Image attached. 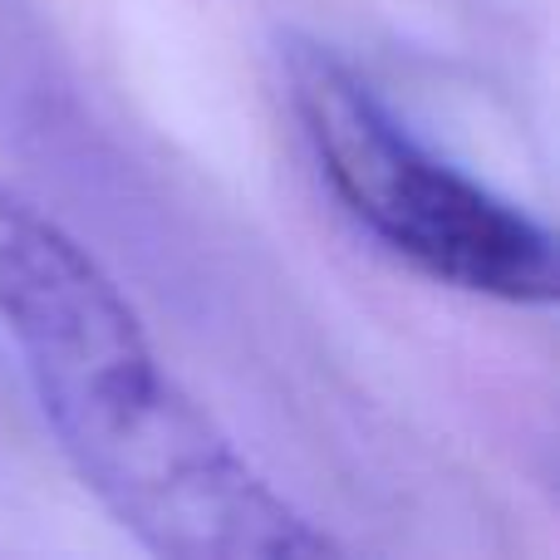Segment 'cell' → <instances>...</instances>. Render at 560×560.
Here are the masks:
<instances>
[{"instance_id":"obj_1","label":"cell","mask_w":560,"mask_h":560,"mask_svg":"<svg viewBox=\"0 0 560 560\" xmlns=\"http://www.w3.org/2000/svg\"><path fill=\"white\" fill-rule=\"evenodd\" d=\"M65 463L143 551L167 560H319L315 526L158 364L128 359L35 394Z\"/></svg>"},{"instance_id":"obj_2","label":"cell","mask_w":560,"mask_h":560,"mask_svg":"<svg viewBox=\"0 0 560 560\" xmlns=\"http://www.w3.org/2000/svg\"><path fill=\"white\" fill-rule=\"evenodd\" d=\"M280 74L319 177L384 252L467 295L556 305V236L526 207L418 143L374 84L319 39H280Z\"/></svg>"},{"instance_id":"obj_3","label":"cell","mask_w":560,"mask_h":560,"mask_svg":"<svg viewBox=\"0 0 560 560\" xmlns=\"http://www.w3.org/2000/svg\"><path fill=\"white\" fill-rule=\"evenodd\" d=\"M0 329L35 394L153 349L118 280L10 187H0Z\"/></svg>"}]
</instances>
